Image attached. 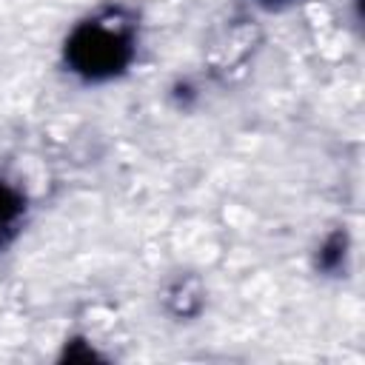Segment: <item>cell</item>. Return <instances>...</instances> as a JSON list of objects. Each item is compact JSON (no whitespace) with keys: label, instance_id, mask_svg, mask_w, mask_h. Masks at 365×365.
<instances>
[{"label":"cell","instance_id":"1","mask_svg":"<svg viewBox=\"0 0 365 365\" xmlns=\"http://www.w3.org/2000/svg\"><path fill=\"white\" fill-rule=\"evenodd\" d=\"M137 51V23L125 9H106L71 29L63 46L68 71L88 83L120 77Z\"/></svg>","mask_w":365,"mask_h":365},{"label":"cell","instance_id":"2","mask_svg":"<svg viewBox=\"0 0 365 365\" xmlns=\"http://www.w3.org/2000/svg\"><path fill=\"white\" fill-rule=\"evenodd\" d=\"M23 214H26L23 194L14 185L0 180V248H6L14 240V234L20 231Z\"/></svg>","mask_w":365,"mask_h":365},{"label":"cell","instance_id":"3","mask_svg":"<svg viewBox=\"0 0 365 365\" xmlns=\"http://www.w3.org/2000/svg\"><path fill=\"white\" fill-rule=\"evenodd\" d=\"M342 262H345V234L336 231V234H331V237L322 242L317 265H319L322 271H328V274H336V271L342 268Z\"/></svg>","mask_w":365,"mask_h":365},{"label":"cell","instance_id":"4","mask_svg":"<svg viewBox=\"0 0 365 365\" xmlns=\"http://www.w3.org/2000/svg\"><path fill=\"white\" fill-rule=\"evenodd\" d=\"M259 3H268V6H274V3H288V0H259Z\"/></svg>","mask_w":365,"mask_h":365}]
</instances>
